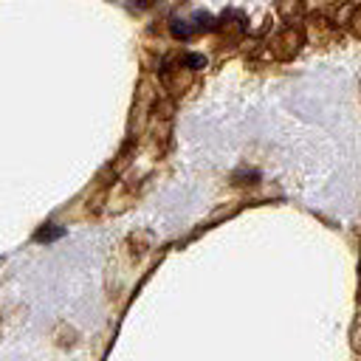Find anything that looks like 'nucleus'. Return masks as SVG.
Segmentation results:
<instances>
[{
	"label": "nucleus",
	"mask_w": 361,
	"mask_h": 361,
	"mask_svg": "<svg viewBox=\"0 0 361 361\" xmlns=\"http://www.w3.org/2000/svg\"><path fill=\"white\" fill-rule=\"evenodd\" d=\"M51 234H62V228H59V226H48V228H39V231H37V240H54Z\"/></svg>",
	"instance_id": "20e7f679"
},
{
	"label": "nucleus",
	"mask_w": 361,
	"mask_h": 361,
	"mask_svg": "<svg viewBox=\"0 0 361 361\" xmlns=\"http://www.w3.org/2000/svg\"><path fill=\"white\" fill-rule=\"evenodd\" d=\"M169 31H172V37H178V39H189V37H195L192 23H189V20H180V17H172V20H169Z\"/></svg>",
	"instance_id": "7ed1b4c3"
},
{
	"label": "nucleus",
	"mask_w": 361,
	"mask_h": 361,
	"mask_svg": "<svg viewBox=\"0 0 361 361\" xmlns=\"http://www.w3.org/2000/svg\"><path fill=\"white\" fill-rule=\"evenodd\" d=\"M245 17L237 11V8H231V11H226L223 14V20H220V28H217V34H220V42H226V45H237L243 37H245Z\"/></svg>",
	"instance_id": "f03ea898"
},
{
	"label": "nucleus",
	"mask_w": 361,
	"mask_h": 361,
	"mask_svg": "<svg viewBox=\"0 0 361 361\" xmlns=\"http://www.w3.org/2000/svg\"><path fill=\"white\" fill-rule=\"evenodd\" d=\"M302 42H305V34L299 28H285V31H279V34L271 37L268 51H271L274 59H290L302 48Z\"/></svg>",
	"instance_id": "f257e3e1"
}]
</instances>
